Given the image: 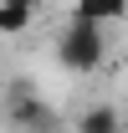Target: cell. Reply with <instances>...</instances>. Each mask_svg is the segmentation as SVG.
Instances as JSON below:
<instances>
[{
  "mask_svg": "<svg viewBox=\"0 0 128 133\" xmlns=\"http://www.w3.org/2000/svg\"><path fill=\"white\" fill-rule=\"evenodd\" d=\"M118 128H123V118H118L113 102H92V108H82V118H77V133H118Z\"/></svg>",
  "mask_w": 128,
  "mask_h": 133,
  "instance_id": "3",
  "label": "cell"
},
{
  "mask_svg": "<svg viewBox=\"0 0 128 133\" xmlns=\"http://www.w3.org/2000/svg\"><path fill=\"white\" fill-rule=\"evenodd\" d=\"M26 26H31V10H16V5H0V31H5V36L26 31Z\"/></svg>",
  "mask_w": 128,
  "mask_h": 133,
  "instance_id": "4",
  "label": "cell"
},
{
  "mask_svg": "<svg viewBox=\"0 0 128 133\" xmlns=\"http://www.w3.org/2000/svg\"><path fill=\"white\" fill-rule=\"evenodd\" d=\"M103 56H108L103 26H92V21H67V31L56 36V62H62L72 77H92L97 66H103Z\"/></svg>",
  "mask_w": 128,
  "mask_h": 133,
  "instance_id": "1",
  "label": "cell"
},
{
  "mask_svg": "<svg viewBox=\"0 0 128 133\" xmlns=\"http://www.w3.org/2000/svg\"><path fill=\"white\" fill-rule=\"evenodd\" d=\"M0 5H16V10H31V16H36V10H41L46 0H0Z\"/></svg>",
  "mask_w": 128,
  "mask_h": 133,
  "instance_id": "5",
  "label": "cell"
},
{
  "mask_svg": "<svg viewBox=\"0 0 128 133\" xmlns=\"http://www.w3.org/2000/svg\"><path fill=\"white\" fill-rule=\"evenodd\" d=\"M123 16H128V0H72V21H92L103 31Z\"/></svg>",
  "mask_w": 128,
  "mask_h": 133,
  "instance_id": "2",
  "label": "cell"
}]
</instances>
